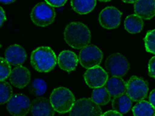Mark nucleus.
Listing matches in <instances>:
<instances>
[{
	"mask_svg": "<svg viewBox=\"0 0 155 116\" xmlns=\"http://www.w3.org/2000/svg\"><path fill=\"white\" fill-rule=\"evenodd\" d=\"M5 56L11 65H22L27 60V52L23 47L13 44L5 50Z\"/></svg>",
	"mask_w": 155,
	"mask_h": 116,
	"instance_id": "obj_14",
	"label": "nucleus"
},
{
	"mask_svg": "<svg viewBox=\"0 0 155 116\" xmlns=\"http://www.w3.org/2000/svg\"><path fill=\"white\" fill-rule=\"evenodd\" d=\"M78 59L74 52L71 50H64L61 52L58 58L59 67L62 70L70 73L76 69Z\"/></svg>",
	"mask_w": 155,
	"mask_h": 116,
	"instance_id": "obj_16",
	"label": "nucleus"
},
{
	"mask_svg": "<svg viewBox=\"0 0 155 116\" xmlns=\"http://www.w3.org/2000/svg\"><path fill=\"white\" fill-rule=\"evenodd\" d=\"M68 0H45V2L53 7H61L67 2Z\"/></svg>",
	"mask_w": 155,
	"mask_h": 116,
	"instance_id": "obj_28",
	"label": "nucleus"
},
{
	"mask_svg": "<svg viewBox=\"0 0 155 116\" xmlns=\"http://www.w3.org/2000/svg\"><path fill=\"white\" fill-rule=\"evenodd\" d=\"M105 67L110 75L123 77L127 74L130 66L126 56L121 53H116L108 56L105 62Z\"/></svg>",
	"mask_w": 155,
	"mask_h": 116,
	"instance_id": "obj_5",
	"label": "nucleus"
},
{
	"mask_svg": "<svg viewBox=\"0 0 155 116\" xmlns=\"http://www.w3.org/2000/svg\"><path fill=\"white\" fill-rule=\"evenodd\" d=\"M0 48H1V44H0Z\"/></svg>",
	"mask_w": 155,
	"mask_h": 116,
	"instance_id": "obj_35",
	"label": "nucleus"
},
{
	"mask_svg": "<svg viewBox=\"0 0 155 116\" xmlns=\"http://www.w3.org/2000/svg\"><path fill=\"white\" fill-rule=\"evenodd\" d=\"M105 85L110 96L113 98L124 94L127 91V83L121 77L113 76L110 78H108Z\"/></svg>",
	"mask_w": 155,
	"mask_h": 116,
	"instance_id": "obj_17",
	"label": "nucleus"
},
{
	"mask_svg": "<svg viewBox=\"0 0 155 116\" xmlns=\"http://www.w3.org/2000/svg\"><path fill=\"white\" fill-rule=\"evenodd\" d=\"M148 74L153 78H155V56L149 60L148 63Z\"/></svg>",
	"mask_w": 155,
	"mask_h": 116,
	"instance_id": "obj_27",
	"label": "nucleus"
},
{
	"mask_svg": "<svg viewBox=\"0 0 155 116\" xmlns=\"http://www.w3.org/2000/svg\"><path fill=\"white\" fill-rule=\"evenodd\" d=\"M122 114L119 113L118 111L115 110H111V111H107L105 113H102V116H121Z\"/></svg>",
	"mask_w": 155,
	"mask_h": 116,
	"instance_id": "obj_30",
	"label": "nucleus"
},
{
	"mask_svg": "<svg viewBox=\"0 0 155 116\" xmlns=\"http://www.w3.org/2000/svg\"><path fill=\"white\" fill-rule=\"evenodd\" d=\"M64 37L68 45L74 49H81L90 44L91 32L84 23L71 22L66 26Z\"/></svg>",
	"mask_w": 155,
	"mask_h": 116,
	"instance_id": "obj_1",
	"label": "nucleus"
},
{
	"mask_svg": "<svg viewBox=\"0 0 155 116\" xmlns=\"http://www.w3.org/2000/svg\"><path fill=\"white\" fill-rule=\"evenodd\" d=\"M148 83L141 77L133 76L127 83V94L134 102H140L147 98Z\"/></svg>",
	"mask_w": 155,
	"mask_h": 116,
	"instance_id": "obj_7",
	"label": "nucleus"
},
{
	"mask_svg": "<svg viewBox=\"0 0 155 116\" xmlns=\"http://www.w3.org/2000/svg\"><path fill=\"white\" fill-rule=\"evenodd\" d=\"M123 2H127V3H134L136 2L137 0H122Z\"/></svg>",
	"mask_w": 155,
	"mask_h": 116,
	"instance_id": "obj_33",
	"label": "nucleus"
},
{
	"mask_svg": "<svg viewBox=\"0 0 155 116\" xmlns=\"http://www.w3.org/2000/svg\"><path fill=\"white\" fill-rule=\"evenodd\" d=\"M91 98L99 105H106L110 102L111 96L106 87H99L94 88Z\"/></svg>",
	"mask_w": 155,
	"mask_h": 116,
	"instance_id": "obj_22",
	"label": "nucleus"
},
{
	"mask_svg": "<svg viewBox=\"0 0 155 116\" xmlns=\"http://www.w3.org/2000/svg\"><path fill=\"white\" fill-rule=\"evenodd\" d=\"M132 100L127 94H122L119 96L115 97L112 101V107L113 110L118 111L123 115L127 114L132 108Z\"/></svg>",
	"mask_w": 155,
	"mask_h": 116,
	"instance_id": "obj_18",
	"label": "nucleus"
},
{
	"mask_svg": "<svg viewBox=\"0 0 155 116\" xmlns=\"http://www.w3.org/2000/svg\"><path fill=\"white\" fill-rule=\"evenodd\" d=\"M134 3L135 14L143 19H150L155 16V0H137Z\"/></svg>",
	"mask_w": 155,
	"mask_h": 116,
	"instance_id": "obj_15",
	"label": "nucleus"
},
{
	"mask_svg": "<svg viewBox=\"0 0 155 116\" xmlns=\"http://www.w3.org/2000/svg\"><path fill=\"white\" fill-rule=\"evenodd\" d=\"M10 63L2 57H0V81H5L11 74Z\"/></svg>",
	"mask_w": 155,
	"mask_h": 116,
	"instance_id": "obj_26",
	"label": "nucleus"
},
{
	"mask_svg": "<svg viewBox=\"0 0 155 116\" xmlns=\"http://www.w3.org/2000/svg\"><path fill=\"white\" fill-rule=\"evenodd\" d=\"M134 116H154L155 108L150 102L141 100L132 108Z\"/></svg>",
	"mask_w": 155,
	"mask_h": 116,
	"instance_id": "obj_21",
	"label": "nucleus"
},
{
	"mask_svg": "<svg viewBox=\"0 0 155 116\" xmlns=\"http://www.w3.org/2000/svg\"><path fill=\"white\" fill-rule=\"evenodd\" d=\"M100 2H110L111 0H99Z\"/></svg>",
	"mask_w": 155,
	"mask_h": 116,
	"instance_id": "obj_34",
	"label": "nucleus"
},
{
	"mask_svg": "<svg viewBox=\"0 0 155 116\" xmlns=\"http://www.w3.org/2000/svg\"><path fill=\"white\" fill-rule=\"evenodd\" d=\"M100 105L96 104L92 98H81L74 102L69 111V115H102Z\"/></svg>",
	"mask_w": 155,
	"mask_h": 116,
	"instance_id": "obj_8",
	"label": "nucleus"
},
{
	"mask_svg": "<svg viewBox=\"0 0 155 116\" xmlns=\"http://www.w3.org/2000/svg\"><path fill=\"white\" fill-rule=\"evenodd\" d=\"M16 0H0V2H2L3 4H11L12 2H14Z\"/></svg>",
	"mask_w": 155,
	"mask_h": 116,
	"instance_id": "obj_32",
	"label": "nucleus"
},
{
	"mask_svg": "<svg viewBox=\"0 0 155 116\" xmlns=\"http://www.w3.org/2000/svg\"><path fill=\"white\" fill-rule=\"evenodd\" d=\"M122 15L123 13L113 6L106 7L99 13V23L103 28L107 30L116 29L120 24Z\"/></svg>",
	"mask_w": 155,
	"mask_h": 116,
	"instance_id": "obj_10",
	"label": "nucleus"
},
{
	"mask_svg": "<svg viewBox=\"0 0 155 116\" xmlns=\"http://www.w3.org/2000/svg\"><path fill=\"white\" fill-rule=\"evenodd\" d=\"M103 54L101 50L95 45L88 44L81 48L79 53V60L81 65L86 69L99 66L102 62Z\"/></svg>",
	"mask_w": 155,
	"mask_h": 116,
	"instance_id": "obj_6",
	"label": "nucleus"
},
{
	"mask_svg": "<svg viewBox=\"0 0 155 116\" xmlns=\"http://www.w3.org/2000/svg\"><path fill=\"white\" fill-rule=\"evenodd\" d=\"M50 101L55 111L64 114L70 111L75 102V98L70 90L60 87L55 88L52 92Z\"/></svg>",
	"mask_w": 155,
	"mask_h": 116,
	"instance_id": "obj_3",
	"label": "nucleus"
},
{
	"mask_svg": "<svg viewBox=\"0 0 155 116\" xmlns=\"http://www.w3.org/2000/svg\"><path fill=\"white\" fill-rule=\"evenodd\" d=\"M56 12L52 5L46 2L37 3L33 8L30 18L33 23L37 27H44L49 26L54 21Z\"/></svg>",
	"mask_w": 155,
	"mask_h": 116,
	"instance_id": "obj_4",
	"label": "nucleus"
},
{
	"mask_svg": "<svg viewBox=\"0 0 155 116\" xmlns=\"http://www.w3.org/2000/svg\"><path fill=\"white\" fill-rule=\"evenodd\" d=\"M6 20V16H5V12L3 10L1 6H0V27H2L3 23H5Z\"/></svg>",
	"mask_w": 155,
	"mask_h": 116,
	"instance_id": "obj_29",
	"label": "nucleus"
},
{
	"mask_svg": "<svg viewBox=\"0 0 155 116\" xmlns=\"http://www.w3.org/2000/svg\"><path fill=\"white\" fill-rule=\"evenodd\" d=\"M145 49L148 53L155 54V29L149 30L144 37Z\"/></svg>",
	"mask_w": 155,
	"mask_h": 116,
	"instance_id": "obj_25",
	"label": "nucleus"
},
{
	"mask_svg": "<svg viewBox=\"0 0 155 116\" xmlns=\"http://www.w3.org/2000/svg\"><path fill=\"white\" fill-rule=\"evenodd\" d=\"M71 5L78 14H88L95 9L96 0H71Z\"/></svg>",
	"mask_w": 155,
	"mask_h": 116,
	"instance_id": "obj_19",
	"label": "nucleus"
},
{
	"mask_svg": "<svg viewBox=\"0 0 155 116\" xmlns=\"http://www.w3.org/2000/svg\"><path fill=\"white\" fill-rule=\"evenodd\" d=\"M149 101H150L151 105L155 108V89L150 92V95H149Z\"/></svg>",
	"mask_w": 155,
	"mask_h": 116,
	"instance_id": "obj_31",
	"label": "nucleus"
},
{
	"mask_svg": "<svg viewBox=\"0 0 155 116\" xmlns=\"http://www.w3.org/2000/svg\"><path fill=\"white\" fill-rule=\"evenodd\" d=\"M12 96V89L9 83L0 81V105L7 103Z\"/></svg>",
	"mask_w": 155,
	"mask_h": 116,
	"instance_id": "obj_24",
	"label": "nucleus"
},
{
	"mask_svg": "<svg viewBox=\"0 0 155 116\" xmlns=\"http://www.w3.org/2000/svg\"><path fill=\"white\" fill-rule=\"evenodd\" d=\"M9 81L13 86L23 88L29 85L30 81V72L27 67L19 65L13 68L9 75Z\"/></svg>",
	"mask_w": 155,
	"mask_h": 116,
	"instance_id": "obj_13",
	"label": "nucleus"
},
{
	"mask_svg": "<svg viewBox=\"0 0 155 116\" xmlns=\"http://www.w3.org/2000/svg\"><path fill=\"white\" fill-rule=\"evenodd\" d=\"M30 63L32 67L38 72L48 73L54 68L58 59L51 47H40L31 53Z\"/></svg>",
	"mask_w": 155,
	"mask_h": 116,
	"instance_id": "obj_2",
	"label": "nucleus"
},
{
	"mask_svg": "<svg viewBox=\"0 0 155 116\" xmlns=\"http://www.w3.org/2000/svg\"><path fill=\"white\" fill-rule=\"evenodd\" d=\"M31 102L26 95L16 94L12 95L7 102V111L12 115L25 116L30 110Z\"/></svg>",
	"mask_w": 155,
	"mask_h": 116,
	"instance_id": "obj_9",
	"label": "nucleus"
},
{
	"mask_svg": "<svg viewBox=\"0 0 155 116\" xmlns=\"http://www.w3.org/2000/svg\"><path fill=\"white\" fill-rule=\"evenodd\" d=\"M47 83L41 78L34 80L30 86V92L35 96H41L47 91Z\"/></svg>",
	"mask_w": 155,
	"mask_h": 116,
	"instance_id": "obj_23",
	"label": "nucleus"
},
{
	"mask_svg": "<svg viewBox=\"0 0 155 116\" xmlns=\"http://www.w3.org/2000/svg\"><path fill=\"white\" fill-rule=\"evenodd\" d=\"M124 27L130 34H139L143 28V19L136 14L130 15L124 21Z\"/></svg>",
	"mask_w": 155,
	"mask_h": 116,
	"instance_id": "obj_20",
	"label": "nucleus"
},
{
	"mask_svg": "<svg viewBox=\"0 0 155 116\" xmlns=\"http://www.w3.org/2000/svg\"><path fill=\"white\" fill-rule=\"evenodd\" d=\"M30 111L34 116H53L55 114L51 101L43 97H39L31 102Z\"/></svg>",
	"mask_w": 155,
	"mask_h": 116,
	"instance_id": "obj_12",
	"label": "nucleus"
},
{
	"mask_svg": "<svg viewBox=\"0 0 155 116\" xmlns=\"http://www.w3.org/2000/svg\"><path fill=\"white\" fill-rule=\"evenodd\" d=\"M84 79L89 88H99L104 86L107 81L108 73L99 66H95L87 70L84 74Z\"/></svg>",
	"mask_w": 155,
	"mask_h": 116,
	"instance_id": "obj_11",
	"label": "nucleus"
}]
</instances>
